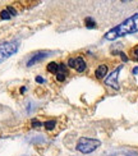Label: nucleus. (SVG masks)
I'll return each mask as SVG.
<instances>
[{
  "label": "nucleus",
  "instance_id": "f257e3e1",
  "mask_svg": "<svg viewBox=\"0 0 138 156\" xmlns=\"http://www.w3.org/2000/svg\"><path fill=\"white\" fill-rule=\"evenodd\" d=\"M134 32H138V13L130 16L124 22L119 23L118 26H115L114 28L108 31L104 37L106 38V40H115V38L134 34Z\"/></svg>",
  "mask_w": 138,
  "mask_h": 156
},
{
  "label": "nucleus",
  "instance_id": "f03ea898",
  "mask_svg": "<svg viewBox=\"0 0 138 156\" xmlns=\"http://www.w3.org/2000/svg\"><path fill=\"white\" fill-rule=\"evenodd\" d=\"M101 146V142L96 138H88V137H82L77 142L76 148L82 154H91L95 150H97Z\"/></svg>",
  "mask_w": 138,
  "mask_h": 156
},
{
  "label": "nucleus",
  "instance_id": "7ed1b4c3",
  "mask_svg": "<svg viewBox=\"0 0 138 156\" xmlns=\"http://www.w3.org/2000/svg\"><path fill=\"white\" fill-rule=\"evenodd\" d=\"M19 49V41L12 40L0 44V63L9 59L12 55H14Z\"/></svg>",
  "mask_w": 138,
  "mask_h": 156
},
{
  "label": "nucleus",
  "instance_id": "20e7f679",
  "mask_svg": "<svg viewBox=\"0 0 138 156\" xmlns=\"http://www.w3.org/2000/svg\"><path fill=\"white\" fill-rule=\"evenodd\" d=\"M68 67H70L72 69H74L76 72L82 73L83 70L87 68V64H86V62H84L83 58L76 56V58H70V59L68 60Z\"/></svg>",
  "mask_w": 138,
  "mask_h": 156
},
{
  "label": "nucleus",
  "instance_id": "39448f33",
  "mask_svg": "<svg viewBox=\"0 0 138 156\" xmlns=\"http://www.w3.org/2000/svg\"><path fill=\"white\" fill-rule=\"evenodd\" d=\"M122 68H123V67L119 66L115 70H113V72L109 74V77L105 78V83H106L108 86L113 87L114 90H119V88H120V87H119V82H118V76H119Z\"/></svg>",
  "mask_w": 138,
  "mask_h": 156
},
{
  "label": "nucleus",
  "instance_id": "423d86ee",
  "mask_svg": "<svg viewBox=\"0 0 138 156\" xmlns=\"http://www.w3.org/2000/svg\"><path fill=\"white\" fill-rule=\"evenodd\" d=\"M48 55H49L48 51H38V53H36L35 55L31 56V59L27 62V67H32V66H35V64L40 63V62L44 60Z\"/></svg>",
  "mask_w": 138,
  "mask_h": 156
},
{
  "label": "nucleus",
  "instance_id": "0eeeda50",
  "mask_svg": "<svg viewBox=\"0 0 138 156\" xmlns=\"http://www.w3.org/2000/svg\"><path fill=\"white\" fill-rule=\"evenodd\" d=\"M68 67L65 66V64H63V63H60L59 64V70H58V73L55 74L56 76V80L59 81V82H63V81H65V78L68 77Z\"/></svg>",
  "mask_w": 138,
  "mask_h": 156
},
{
  "label": "nucleus",
  "instance_id": "6e6552de",
  "mask_svg": "<svg viewBox=\"0 0 138 156\" xmlns=\"http://www.w3.org/2000/svg\"><path fill=\"white\" fill-rule=\"evenodd\" d=\"M14 16H17V10L13 8L12 5L6 6L4 10L0 12V18H2V19H10V18H13Z\"/></svg>",
  "mask_w": 138,
  "mask_h": 156
},
{
  "label": "nucleus",
  "instance_id": "1a4fd4ad",
  "mask_svg": "<svg viewBox=\"0 0 138 156\" xmlns=\"http://www.w3.org/2000/svg\"><path fill=\"white\" fill-rule=\"evenodd\" d=\"M106 74H108V66H105V64L98 66L97 69L95 70V76H96V78H98V80H102Z\"/></svg>",
  "mask_w": 138,
  "mask_h": 156
},
{
  "label": "nucleus",
  "instance_id": "9d476101",
  "mask_svg": "<svg viewBox=\"0 0 138 156\" xmlns=\"http://www.w3.org/2000/svg\"><path fill=\"white\" fill-rule=\"evenodd\" d=\"M48 72L49 73H52V74H56L58 73V70H59V64L58 63H55V62H51V63H49L48 64Z\"/></svg>",
  "mask_w": 138,
  "mask_h": 156
},
{
  "label": "nucleus",
  "instance_id": "9b49d317",
  "mask_svg": "<svg viewBox=\"0 0 138 156\" xmlns=\"http://www.w3.org/2000/svg\"><path fill=\"white\" fill-rule=\"evenodd\" d=\"M44 126H45V128L48 129V131H49V129L51 131V129H54V128L56 127V120H54V119L48 120V122H45V123H44Z\"/></svg>",
  "mask_w": 138,
  "mask_h": 156
},
{
  "label": "nucleus",
  "instance_id": "f8f14e48",
  "mask_svg": "<svg viewBox=\"0 0 138 156\" xmlns=\"http://www.w3.org/2000/svg\"><path fill=\"white\" fill-rule=\"evenodd\" d=\"M86 27H88V28H94V27H96V23H95V21L92 18H86Z\"/></svg>",
  "mask_w": 138,
  "mask_h": 156
},
{
  "label": "nucleus",
  "instance_id": "ddd939ff",
  "mask_svg": "<svg viewBox=\"0 0 138 156\" xmlns=\"http://www.w3.org/2000/svg\"><path fill=\"white\" fill-rule=\"evenodd\" d=\"M130 56H132V59L138 62V48H134L130 50Z\"/></svg>",
  "mask_w": 138,
  "mask_h": 156
},
{
  "label": "nucleus",
  "instance_id": "4468645a",
  "mask_svg": "<svg viewBox=\"0 0 138 156\" xmlns=\"http://www.w3.org/2000/svg\"><path fill=\"white\" fill-rule=\"evenodd\" d=\"M38 127H41V123L38 120H36V119L32 120V128H38Z\"/></svg>",
  "mask_w": 138,
  "mask_h": 156
},
{
  "label": "nucleus",
  "instance_id": "2eb2a0df",
  "mask_svg": "<svg viewBox=\"0 0 138 156\" xmlns=\"http://www.w3.org/2000/svg\"><path fill=\"white\" fill-rule=\"evenodd\" d=\"M36 82H37V83H45V80H44L41 76H37V77H36Z\"/></svg>",
  "mask_w": 138,
  "mask_h": 156
},
{
  "label": "nucleus",
  "instance_id": "dca6fc26",
  "mask_svg": "<svg viewBox=\"0 0 138 156\" xmlns=\"http://www.w3.org/2000/svg\"><path fill=\"white\" fill-rule=\"evenodd\" d=\"M124 156H138V155H136V154H126Z\"/></svg>",
  "mask_w": 138,
  "mask_h": 156
},
{
  "label": "nucleus",
  "instance_id": "f3484780",
  "mask_svg": "<svg viewBox=\"0 0 138 156\" xmlns=\"http://www.w3.org/2000/svg\"><path fill=\"white\" fill-rule=\"evenodd\" d=\"M137 70H138V69H136V70H134V73H136V72H137Z\"/></svg>",
  "mask_w": 138,
  "mask_h": 156
}]
</instances>
